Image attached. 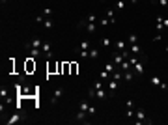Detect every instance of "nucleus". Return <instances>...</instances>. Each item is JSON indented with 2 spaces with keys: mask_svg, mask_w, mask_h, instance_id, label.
I'll list each match as a JSON object with an SVG mask.
<instances>
[{
  "mask_svg": "<svg viewBox=\"0 0 168 125\" xmlns=\"http://www.w3.org/2000/svg\"><path fill=\"white\" fill-rule=\"evenodd\" d=\"M125 108H127V118H133L135 116V101L133 99H127L125 101Z\"/></svg>",
  "mask_w": 168,
  "mask_h": 125,
  "instance_id": "423d86ee",
  "label": "nucleus"
},
{
  "mask_svg": "<svg viewBox=\"0 0 168 125\" xmlns=\"http://www.w3.org/2000/svg\"><path fill=\"white\" fill-rule=\"evenodd\" d=\"M91 47H94V43H91L90 39H84V41H80V45L77 47V51H90Z\"/></svg>",
  "mask_w": 168,
  "mask_h": 125,
  "instance_id": "4468645a",
  "label": "nucleus"
},
{
  "mask_svg": "<svg viewBox=\"0 0 168 125\" xmlns=\"http://www.w3.org/2000/svg\"><path fill=\"white\" fill-rule=\"evenodd\" d=\"M108 23H110V21H108V17H103V19L99 21V24H101V26H106Z\"/></svg>",
  "mask_w": 168,
  "mask_h": 125,
  "instance_id": "72a5a7b5",
  "label": "nucleus"
},
{
  "mask_svg": "<svg viewBox=\"0 0 168 125\" xmlns=\"http://www.w3.org/2000/svg\"><path fill=\"white\" fill-rule=\"evenodd\" d=\"M0 2H2V4H6V2H8V0H0Z\"/></svg>",
  "mask_w": 168,
  "mask_h": 125,
  "instance_id": "4c0bfd02",
  "label": "nucleus"
},
{
  "mask_svg": "<svg viewBox=\"0 0 168 125\" xmlns=\"http://www.w3.org/2000/svg\"><path fill=\"white\" fill-rule=\"evenodd\" d=\"M131 51V54H135V56H144V51H142V47L138 43H135V45H129V47H127Z\"/></svg>",
  "mask_w": 168,
  "mask_h": 125,
  "instance_id": "0eeeda50",
  "label": "nucleus"
},
{
  "mask_svg": "<svg viewBox=\"0 0 168 125\" xmlns=\"http://www.w3.org/2000/svg\"><path fill=\"white\" fill-rule=\"evenodd\" d=\"M28 52H30V58H41L43 56V51H41V49H38V47H30Z\"/></svg>",
  "mask_w": 168,
  "mask_h": 125,
  "instance_id": "2eb2a0df",
  "label": "nucleus"
},
{
  "mask_svg": "<svg viewBox=\"0 0 168 125\" xmlns=\"http://www.w3.org/2000/svg\"><path fill=\"white\" fill-rule=\"evenodd\" d=\"M41 45H43V39H41V37H34L30 43H26V49H30V47H38V49H41Z\"/></svg>",
  "mask_w": 168,
  "mask_h": 125,
  "instance_id": "f3484780",
  "label": "nucleus"
},
{
  "mask_svg": "<svg viewBox=\"0 0 168 125\" xmlns=\"http://www.w3.org/2000/svg\"><path fill=\"white\" fill-rule=\"evenodd\" d=\"M43 28H45V30H52V28H54L52 19H45V21H43Z\"/></svg>",
  "mask_w": 168,
  "mask_h": 125,
  "instance_id": "a878e982",
  "label": "nucleus"
},
{
  "mask_svg": "<svg viewBox=\"0 0 168 125\" xmlns=\"http://www.w3.org/2000/svg\"><path fill=\"white\" fill-rule=\"evenodd\" d=\"M99 45H101V47H110V45H114V43H112V39H110V37L101 36V37H99Z\"/></svg>",
  "mask_w": 168,
  "mask_h": 125,
  "instance_id": "aec40b11",
  "label": "nucleus"
},
{
  "mask_svg": "<svg viewBox=\"0 0 168 125\" xmlns=\"http://www.w3.org/2000/svg\"><path fill=\"white\" fill-rule=\"evenodd\" d=\"M79 108H80V110H86V112H88V108H90V103H88V99H82V101L79 103Z\"/></svg>",
  "mask_w": 168,
  "mask_h": 125,
  "instance_id": "bb28decb",
  "label": "nucleus"
},
{
  "mask_svg": "<svg viewBox=\"0 0 168 125\" xmlns=\"http://www.w3.org/2000/svg\"><path fill=\"white\" fill-rule=\"evenodd\" d=\"M116 8H118V9H123V8H125V2H123V0H116Z\"/></svg>",
  "mask_w": 168,
  "mask_h": 125,
  "instance_id": "2f4dec72",
  "label": "nucleus"
},
{
  "mask_svg": "<svg viewBox=\"0 0 168 125\" xmlns=\"http://www.w3.org/2000/svg\"><path fill=\"white\" fill-rule=\"evenodd\" d=\"M62 95H64V88H56L54 92H52V97H50V103H52V105H56V103L60 101V97H62Z\"/></svg>",
  "mask_w": 168,
  "mask_h": 125,
  "instance_id": "6e6552de",
  "label": "nucleus"
},
{
  "mask_svg": "<svg viewBox=\"0 0 168 125\" xmlns=\"http://www.w3.org/2000/svg\"><path fill=\"white\" fill-rule=\"evenodd\" d=\"M135 118H136V123L138 125H142V123H151V119H147V116H146V110L142 107H138L135 110Z\"/></svg>",
  "mask_w": 168,
  "mask_h": 125,
  "instance_id": "f03ea898",
  "label": "nucleus"
},
{
  "mask_svg": "<svg viewBox=\"0 0 168 125\" xmlns=\"http://www.w3.org/2000/svg\"><path fill=\"white\" fill-rule=\"evenodd\" d=\"M166 52H168V45H166Z\"/></svg>",
  "mask_w": 168,
  "mask_h": 125,
  "instance_id": "58836bf2",
  "label": "nucleus"
},
{
  "mask_svg": "<svg viewBox=\"0 0 168 125\" xmlns=\"http://www.w3.org/2000/svg\"><path fill=\"white\" fill-rule=\"evenodd\" d=\"M97 75H99V78H101V81H105V82H108V81H110V73H108V71H106V69H105V67H103V69H101V71H99Z\"/></svg>",
  "mask_w": 168,
  "mask_h": 125,
  "instance_id": "4be33fe9",
  "label": "nucleus"
},
{
  "mask_svg": "<svg viewBox=\"0 0 168 125\" xmlns=\"http://www.w3.org/2000/svg\"><path fill=\"white\" fill-rule=\"evenodd\" d=\"M151 84H153V86H159L161 90H166L168 88V84L166 82H162L159 77H157V75H153V77H151Z\"/></svg>",
  "mask_w": 168,
  "mask_h": 125,
  "instance_id": "f8f14e48",
  "label": "nucleus"
},
{
  "mask_svg": "<svg viewBox=\"0 0 168 125\" xmlns=\"http://www.w3.org/2000/svg\"><path fill=\"white\" fill-rule=\"evenodd\" d=\"M79 28H84L88 34H95V32H97V26H95V23H86L84 19H82V21H79Z\"/></svg>",
  "mask_w": 168,
  "mask_h": 125,
  "instance_id": "7ed1b4c3",
  "label": "nucleus"
},
{
  "mask_svg": "<svg viewBox=\"0 0 168 125\" xmlns=\"http://www.w3.org/2000/svg\"><path fill=\"white\" fill-rule=\"evenodd\" d=\"M162 26H164V28H168V17H166V19L162 17Z\"/></svg>",
  "mask_w": 168,
  "mask_h": 125,
  "instance_id": "e433bc0d",
  "label": "nucleus"
},
{
  "mask_svg": "<svg viewBox=\"0 0 168 125\" xmlns=\"http://www.w3.org/2000/svg\"><path fill=\"white\" fill-rule=\"evenodd\" d=\"M88 114H90V116H95V114H97V108H95L94 105H90V108H88Z\"/></svg>",
  "mask_w": 168,
  "mask_h": 125,
  "instance_id": "7c9ffc66",
  "label": "nucleus"
},
{
  "mask_svg": "<svg viewBox=\"0 0 168 125\" xmlns=\"http://www.w3.org/2000/svg\"><path fill=\"white\" fill-rule=\"evenodd\" d=\"M106 17H108V21H110V24H114L116 23V19H114V9H106Z\"/></svg>",
  "mask_w": 168,
  "mask_h": 125,
  "instance_id": "cd10ccee",
  "label": "nucleus"
},
{
  "mask_svg": "<svg viewBox=\"0 0 168 125\" xmlns=\"http://www.w3.org/2000/svg\"><path fill=\"white\" fill-rule=\"evenodd\" d=\"M88 97H95V90H94V88H90V92H88Z\"/></svg>",
  "mask_w": 168,
  "mask_h": 125,
  "instance_id": "c9c22d12",
  "label": "nucleus"
},
{
  "mask_svg": "<svg viewBox=\"0 0 168 125\" xmlns=\"http://www.w3.org/2000/svg\"><path fill=\"white\" fill-rule=\"evenodd\" d=\"M88 52H90V58H91V60H97V58L101 56V51H99L97 47H91Z\"/></svg>",
  "mask_w": 168,
  "mask_h": 125,
  "instance_id": "5701e85b",
  "label": "nucleus"
},
{
  "mask_svg": "<svg viewBox=\"0 0 168 125\" xmlns=\"http://www.w3.org/2000/svg\"><path fill=\"white\" fill-rule=\"evenodd\" d=\"M133 71L136 73V77H142V75H144V71H146V54L140 56V60L133 66Z\"/></svg>",
  "mask_w": 168,
  "mask_h": 125,
  "instance_id": "f257e3e1",
  "label": "nucleus"
},
{
  "mask_svg": "<svg viewBox=\"0 0 168 125\" xmlns=\"http://www.w3.org/2000/svg\"><path fill=\"white\" fill-rule=\"evenodd\" d=\"M95 19H97V15H95V13H88V15L84 17V21H86V23H95Z\"/></svg>",
  "mask_w": 168,
  "mask_h": 125,
  "instance_id": "c85d7f7f",
  "label": "nucleus"
},
{
  "mask_svg": "<svg viewBox=\"0 0 168 125\" xmlns=\"http://www.w3.org/2000/svg\"><path fill=\"white\" fill-rule=\"evenodd\" d=\"M110 60H112V62L116 64V66H120V64L123 62L125 58H123V54H121V52H118V51H114V52L110 54Z\"/></svg>",
  "mask_w": 168,
  "mask_h": 125,
  "instance_id": "1a4fd4ad",
  "label": "nucleus"
},
{
  "mask_svg": "<svg viewBox=\"0 0 168 125\" xmlns=\"http://www.w3.org/2000/svg\"><path fill=\"white\" fill-rule=\"evenodd\" d=\"M17 121H23V114L15 112V114L9 116V119H6V125H13V123H17Z\"/></svg>",
  "mask_w": 168,
  "mask_h": 125,
  "instance_id": "9d476101",
  "label": "nucleus"
},
{
  "mask_svg": "<svg viewBox=\"0 0 168 125\" xmlns=\"http://www.w3.org/2000/svg\"><path fill=\"white\" fill-rule=\"evenodd\" d=\"M106 95H110L108 92H106V90H103V88H99V90H95V97L99 99V101H105L106 99Z\"/></svg>",
  "mask_w": 168,
  "mask_h": 125,
  "instance_id": "a211bd4d",
  "label": "nucleus"
},
{
  "mask_svg": "<svg viewBox=\"0 0 168 125\" xmlns=\"http://www.w3.org/2000/svg\"><path fill=\"white\" fill-rule=\"evenodd\" d=\"M127 49V41H123V39H118V41L114 43V51H118V52H123Z\"/></svg>",
  "mask_w": 168,
  "mask_h": 125,
  "instance_id": "dca6fc26",
  "label": "nucleus"
},
{
  "mask_svg": "<svg viewBox=\"0 0 168 125\" xmlns=\"http://www.w3.org/2000/svg\"><path fill=\"white\" fill-rule=\"evenodd\" d=\"M157 4H159L161 8H166L168 6V0H157Z\"/></svg>",
  "mask_w": 168,
  "mask_h": 125,
  "instance_id": "f704fd0d",
  "label": "nucleus"
},
{
  "mask_svg": "<svg viewBox=\"0 0 168 125\" xmlns=\"http://www.w3.org/2000/svg\"><path fill=\"white\" fill-rule=\"evenodd\" d=\"M105 69H106V71H108V73L112 75L114 71H118V69H120V66H116V64L110 60V62H106V64H105Z\"/></svg>",
  "mask_w": 168,
  "mask_h": 125,
  "instance_id": "6ab92c4d",
  "label": "nucleus"
},
{
  "mask_svg": "<svg viewBox=\"0 0 168 125\" xmlns=\"http://www.w3.org/2000/svg\"><path fill=\"white\" fill-rule=\"evenodd\" d=\"M52 43L50 41H43V45H41V51H43V58H47V60H52Z\"/></svg>",
  "mask_w": 168,
  "mask_h": 125,
  "instance_id": "20e7f679",
  "label": "nucleus"
},
{
  "mask_svg": "<svg viewBox=\"0 0 168 125\" xmlns=\"http://www.w3.org/2000/svg\"><path fill=\"white\" fill-rule=\"evenodd\" d=\"M41 15H43L45 19H52L54 11H52V9H50V8H43V9H41Z\"/></svg>",
  "mask_w": 168,
  "mask_h": 125,
  "instance_id": "b1692460",
  "label": "nucleus"
},
{
  "mask_svg": "<svg viewBox=\"0 0 168 125\" xmlns=\"http://www.w3.org/2000/svg\"><path fill=\"white\" fill-rule=\"evenodd\" d=\"M121 73H123V81H125V82H129V84L136 78V73L133 71V69H129V71H121Z\"/></svg>",
  "mask_w": 168,
  "mask_h": 125,
  "instance_id": "9b49d317",
  "label": "nucleus"
},
{
  "mask_svg": "<svg viewBox=\"0 0 168 125\" xmlns=\"http://www.w3.org/2000/svg\"><path fill=\"white\" fill-rule=\"evenodd\" d=\"M88 116H90V114L86 112V110H80V108H79V112H77V116H75V119L80 121V123H86V121H88V119H86Z\"/></svg>",
  "mask_w": 168,
  "mask_h": 125,
  "instance_id": "ddd939ff",
  "label": "nucleus"
},
{
  "mask_svg": "<svg viewBox=\"0 0 168 125\" xmlns=\"http://www.w3.org/2000/svg\"><path fill=\"white\" fill-rule=\"evenodd\" d=\"M129 69H133V66L129 64V60H123V62L120 64V71H129Z\"/></svg>",
  "mask_w": 168,
  "mask_h": 125,
  "instance_id": "393cba45",
  "label": "nucleus"
},
{
  "mask_svg": "<svg viewBox=\"0 0 168 125\" xmlns=\"http://www.w3.org/2000/svg\"><path fill=\"white\" fill-rule=\"evenodd\" d=\"M135 43H138V36H136L135 32H131L129 36H127V47H129V45H135Z\"/></svg>",
  "mask_w": 168,
  "mask_h": 125,
  "instance_id": "412c9836",
  "label": "nucleus"
},
{
  "mask_svg": "<svg viewBox=\"0 0 168 125\" xmlns=\"http://www.w3.org/2000/svg\"><path fill=\"white\" fill-rule=\"evenodd\" d=\"M166 11H168V6H166Z\"/></svg>",
  "mask_w": 168,
  "mask_h": 125,
  "instance_id": "ea45409f",
  "label": "nucleus"
},
{
  "mask_svg": "<svg viewBox=\"0 0 168 125\" xmlns=\"http://www.w3.org/2000/svg\"><path fill=\"white\" fill-rule=\"evenodd\" d=\"M120 81H114V78H110V81L108 82H106V88H108V93H110V97L112 95H116V90H118L120 88Z\"/></svg>",
  "mask_w": 168,
  "mask_h": 125,
  "instance_id": "39448f33",
  "label": "nucleus"
},
{
  "mask_svg": "<svg viewBox=\"0 0 168 125\" xmlns=\"http://www.w3.org/2000/svg\"><path fill=\"white\" fill-rule=\"evenodd\" d=\"M0 97H2V99H6V101L9 103V97H8V90H6V86H2V88H0Z\"/></svg>",
  "mask_w": 168,
  "mask_h": 125,
  "instance_id": "c756f323",
  "label": "nucleus"
},
{
  "mask_svg": "<svg viewBox=\"0 0 168 125\" xmlns=\"http://www.w3.org/2000/svg\"><path fill=\"white\" fill-rule=\"evenodd\" d=\"M43 21H45V17H43L41 13H39L38 17H35V23H38V24H43Z\"/></svg>",
  "mask_w": 168,
  "mask_h": 125,
  "instance_id": "473e14b6",
  "label": "nucleus"
}]
</instances>
